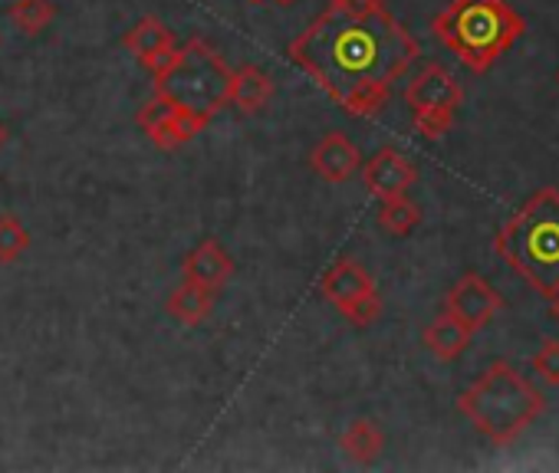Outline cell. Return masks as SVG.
Instances as JSON below:
<instances>
[{
    "label": "cell",
    "mask_w": 559,
    "mask_h": 473,
    "mask_svg": "<svg viewBox=\"0 0 559 473\" xmlns=\"http://www.w3.org/2000/svg\"><path fill=\"white\" fill-rule=\"evenodd\" d=\"M234 270H237V264L224 251V244L217 241V237H204V241H198V247L185 257L181 280H191V283H201V287L221 293L230 283Z\"/></svg>",
    "instance_id": "obj_13"
},
{
    "label": "cell",
    "mask_w": 559,
    "mask_h": 473,
    "mask_svg": "<svg viewBox=\"0 0 559 473\" xmlns=\"http://www.w3.org/2000/svg\"><path fill=\"white\" fill-rule=\"evenodd\" d=\"M310 168L326 184H346L362 168V151L346 132H326L310 151Z\"/></svg>",
    "instance_id": "obj_12"
},
{
    "label": "cell",
    "mask_w": 559,
    "mask_h": 473,
    "mask_svg": "<svg viewBox=\"0 0 559 473\" xmlns=\"http://www.w3.org/2000/svg\"><path fill=\"white\" fill-rule=\"evenodd\" d=\"M431 34L471 73H487L523 34V17L507 0H451L431 21Z\"/></svg>",
    "instance_id": "obj_3"
},
{
    "label": "cell",
    "mask_w": 559,
    "mask_h": 473,
    "mask_svg": "<svg viewBox=\"0 0 559 473\" xmlns=\"http://www.w3.org/2000/svg\"><path fill=\"white\" fill-rule=\"evenodd\" d=\"M320 296L356 329H369L382 313V296L376 280L362 264L343 257L320 277Z\"/></svg>",
    "instance_id": "obj_7"
},
{
    "label": "cell",
    "mask_w": 559,
    "mask_h": 473,
    "mask_svg": "<svg viewBox=\"0 0 559 473\" xmlns=\"http://www.w3.org/2000/svg\"><path fill=\"white\" fill-rule=\"evenodd\" d=\"M530 365H533V372H536V378L543 385L559 388V339H543L539 349L533 352Z\"/></svg>",
    "instance_id": "obj_21"
},
{
    "label": "cell",
    "mask_w": 559,
    "mask_h": 473,
    "mask_svg": "<svg viewBox=\"0 0 559 473\" xmlns=\"http://www.w3.org/2000/svg\"><path fill=\"white\" fill-rule=\"evenodd\" d=\"M247 4H253V8H257V4H266V0H247Z\"/></svg>",
    "instance_id": "obj_26"
},
{
    "label": "cell",
    "mask_w": 559,
    "mask_h": 473,
    "mask_svg": "<svg viewBox=\"0 0 559 473\" xmlns=\"http://www.w3.org/2000/svg\"><path fill=\"white\" fill-rule=\"evenodd\" d=\"M362 184L376 201L385 197H402L415 187L418 181V168L408 155H402L395 145L379 148L369 161H362Z\"/></svg>",
    "instance_id": "obj_11"
},
{
    "label": "cell",
    "mask_w": 559,
    "mask_h": 473,
    "mask_svg": "<svg viewBox=\"0 0 559 473\" xmlns=\"http://www.w3.org/2000/svg\"><path fill=\"white\" fill-rule=\"evenodd\" d=\"M273 4H280V8H290V4H297V0H273Z\"/></svg>",
    "instance_id": "obj_25"
},
{
    "label": "cell",
    "mask_w": 559,
    "mask_h": 473,
    "mask_svg": "<svg viewBox=\"0 0 559 473\" xmlns=\"http://www.w3.org/2000/svg\"><path fill=\"white\" fill-rule=\"evenodd\" d=\"M464 102V89L444 63L421 66L405 86V106L412 112V125L421 138H444L457 119Z\"/></svg>",
    "instance_id": "obj_6"
},
{
    "label": "cell",
    "mask_w": 559,
    "mask_h": 473,
    "mask_svg": "<svg viewBox=\"0 0 559 473\" xmlns=\"http://www.w3.org/2000/svg\"><path fill=\"white\" fill-rule=\"evenodd\" d=\"M330 4H336L340 11L346 14H356V17H366V14H376L385 8V0H330Z\"/></svg>",
    "instance_id": "obj_22"
},
{
    "label": "cell",
    "mask_w": 559,
    "mask_h": 473,
    "mask_svg": "<svg viewBox=\"0 0 559 473\" xmlns=\"http://www.w3.org/2000/svg\"><path fill=\"white\" fill-rule=\"evenodd\" d=\"M152 80H155V93H165L168 99L201 116L204 122H214V116L227 109L230 66L201 37H191L188 44H181L175 57L165 63V70L155 73Z\"/></svg>",
    "instance_id": "obj_5"
},
{
    "label": "cell",
    "mask_w": 559,
    "mask_h": 473,
    "mask_svg": "<svg viewBox=\"0 0 559 473\" xmlns=\"http://www.w3.org/2000/svg\"><path fill=\"white\" fill-rule=\"evenodd\" d=\"M270 96H273V80L257 63H243V66L230 70L227 109H234L240 116H253L270 102Z\"/></svg>",
    "instance_id": "obj_14"
},
{
    "label": "cell",
    "mask_w": 559,
    "mask_h": 473,
    "mask_svg": "<svg viewBox=\"0 0 559 473\" xmlns=\"http://www.w3.org/2000/svg\"><path fill=\"white\" fill-rule=\"evenodd\" d=\"M497 254L543 300L559 290V191H536L500 230Z\"/></svg>",
    "instance_id": "obj_2"
},
{
    "label": "cell",
    "mask_w": 559,
    "mask_h": 473,
    "mask_svg": "<svg viewBox=\"0 0 559 473\" xmlns=\"http://www.w3.org/2000/svg\"><path fill=\"white\" fill-rule=\"evenodd\" d=\"M287 57L349 116L376 119L392 86L421 57L418 40L389 8L356 17L326 4L287 47Z\"/></svg>",
    "instance_id": "obj_1"
},
{
    "label": "cell",
    "mask_w": 559,
    "mask_h": 473,
    "mask_svg": "<svg viewBox=\"0 0 559 473\" xmlns=\"http://www.w3.org/2000/svg\"><path fill=\"white\" fill-rule=\"evenodd\" d=\"M135 125L148 135V142L155 148L175 151V148L188 145L194 135H201L211 122H204L201 116L188 112L185 106H178L165 93H152V99H145L142 109L135 112Z\"/></svg>",
    "instance_id": "obj_8"
},
{
    "label": "cell",
    "mask_w": 559,
    "mask_h": 473,
    "mask_svg": "<svg viewBox=\"0 0 559 473\" xmlns=\"http://www.w3.org/2000/svg\"><path fill=\"white\" fill-rule=\"evenodd\" d=\"M379 227L392 237H408L418 223H421V207L402 194V197H385L379 201V214H376Z\"/></svg>",
    "instance_id": "obj_18"
},
{
    "label": "cell",
    "mask_w": 559,
    "mask_h": 473,
    "mask_svg": "<svg viewBox=\"0 0 559 473\" xmlns=\"http://www.w3.org/2000/svg\"><path fill=\"white\" fill-rule=\"evenodd\" d=\"M8 142H11V129H8L4 122H0V148H4Z\"/></svg>",
    "instance_id": "obj_24"
},
{
    "label": "cell",
    "mask_w": 559,
    "mask_h": 473,
    "mask_svg": "<svg viewBox=\"0 0 559 473\" xmlns=\"http://www.w3.org/2000/svg\"><path fill=\"white\" fill-rule=\"evenodd\" d=\"M500 310L503 296L480 274H464L444 296V313L457 319L467 332H480Z\"/></svg>",
    "instance_id": "obj_9"
},
{
    "label": "cell",
    "mask_w": 559,
    "mask_h": 473,
    "mask_svg": "<svg viewBox=\"0 0 559 473\" xmlns=\"http://www.w3.org/2000/svg\"><path fill=\"white\" fill-rule=\"evenodd\" d=\"M556 80H559V76H556Z\"/></svg>",
    "instance_id": "obj_27"
},
{
    "label": "cell",
    "mask_w": 559,
    "mask_h": 473,
    "mask_svg": "<svg viewBox=\"0 0 559 473\" xmlns=\"http://www.w3.org/2000/svg\"><path fill=\"white\" fill-rule=\"evenodd\" d=\"M122 47L129 50V57H132L148 76H155V73H162L165 63L175 57L178 40H175V31H171L162 17L145 14V17H139V21L122 34Z\"/></svg>",
    "instance_id": "obj_10"
},
{
    "label": "cell",
    "mask_w": 559,
    "mask_h": 473,
    "mask_svg": "<svg viewBox=\"0 0 559 473\" xmlns=\"http://www.w3.org/2000/svg\"><path fill=\"white\" fill-rule=\"evenodd\" d=\"M474 332H467L457 319H451L448 313H441L438 319H431L421 332L425 349L438 359V362H454L467 352Z\"/></svg>",
    "instance_id": "obj_16"
},
{
    "label": "cell",
    "mask_w": 559,
    "mask_h": 473,
    "mask_svg": "<svg viewBox=\"0 0 559 473\" xmlns=\"http://www.w3.org/2000/svg\"><path fill=\"white\" fill-rule=\"evenodd\" d=\"M31 251V230L17 214H0V264L11 267Z\"/></svg>",
    "instance_id": "obj_20"
},
{
    "label": "cell",
    "mask_w": 559,
    "mask_h": 473,
    "mask_svg": "<svg viewBox=\"0 0 559 473\" xmlns=\"http://www.w3.org/2000/svg\"><path fill=\"white\" fill-rule=\"evenodd\" d=\"M8 17L24 37H40L57 21V4L53 0H14Z\"/></svg>",
    "instance_id": "obj_19"
},
{
    "label": "cell",
    "mask_w": 559,
    "mask_h": 473,
    "mask_svg": "<svg viewBox=\"0 0 559 473\" xmlns=\"http://www.w3.org/2000/svg\"><path fill=\"white\" fill-rule=\"evenodd\" d=\"M340 447L353 463H372L382 447H385V434L379 427V421L372 417H356L343 434H340Z\"/></svg>",
    "instance_id": "obj_17"
},
{
    "label": "cell",
    "mask_w": 559,
    "mask_h": 473,
    "mask_svg": "<svg viewBox=\"0 0 559 473\" xmlns=\"http://www.w3.org/2000/svg\"><path fill=\"white\" fill-rule=\"evenodd\" d=\"M457 411L493 444H513L543 411V395L503 359L490 362L480 378L457 395Z\"/></svg>",
    "instance_id": "obj_4"
},
{
    "label": "cell",
    "mask_w": 559,
    "mask_h": 473,
    "mask_svg": "<svg viewBox=\"0 0 559 473\" xmlns=\"http://www.w3.org/2000/svg\"><path fill=\"white\" fill-rule=\"evenodd\" d=\"M546 303H549V316L559 323V290H556L552 296H546Z\"/></svg>",
    "instance_id": "obj_23"
},
{
    "label": "cell",
    "mask_w": 559,
    "mask_h": 473,
    "mask_svg": "<svg viewBox=\"0 0 559 473\" xmlns=\"http://www.w3.org/2000/svg\"><path fill=\"white\" fill-rule=\"evenodd\" d=\"M214 303H217V293H214V290H207V287H201V283H191V280H181V283L168 293L165 313H168V319H175L178 326L194 329V326H201V323L214 313Z\"/></svg>",
    "instance_id": "obj_15"
}]
</instances>
